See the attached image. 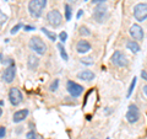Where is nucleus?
I'll use <instances>...</instances> for the list:
<instances>
[{
	"label": "nucleus",
	"instance_id": "nucleus-1",
	"mask_svg": "<svg viewBox=\"0 0 147 139\" xmlns=\"http://www.w3.org/2000/svg\"><path fill=\"white\" fill-rule=\"evenodd\" d=\"M28 47L31 50H33V52L38 55H44L45 52H47V44H45L44 41L38 36L31 37V40L28 42Z\"/></svg>",
	"mask_w": 147,
	"mask_h": 139
},
{
	"label": "nucleus",
	"instance_id": "nucleus-2",
	"mask_svg": "<svg viewBox=\"0 0 147 139\" xmlns=\"http://www.w3.org/2000/svg\"><path fill=\"white\" fill-rule=\"evenodd\" d=\"M93 18L97 24H103L108 18V7L104 4H98L96 5L93 10Z\"/></svg>",
	"mask_w": 147,
	"mask_h": 139
},
{
	"label": "nucleus",
	"instance_id": "nucleus-3",
	"mask_svg": "<svg viewBox=\"0 0 147 139\" xmlns=\"http://www.w3.org/2000/svg\"><path fill=\"white\" fill-rule=\"evenodd\" d=\"M45 18H47L48 24L52 27H54V29H57V27H59L63 24V15L60 14L59 10H50L47 14Z\"/></svg>",
	"mask_w": 147,
	"mask_h": 139
},
{
	"label": "nucleus",
	"instance_id": "nucleus-4",
	"mask_svg": "<svg viewBox=\"0 0 147 139\" xmlns=\"http://www.w3.org/2000/svg\"><path fill=\"white\" fill-rule=\"evenodd\" d=\"M134 17L139 22H144L145 20H147V4L146 3H139L134 6Z\"/></svg>",
	"mask_w": 147,
	"mask_h": 139
},
{
	"label": "nucleus",
	"instance_id": "nucleus-5",
	"mask_svg": "<svg viewBox=\"0 0 147 139\" xmlns=\"http://www.w3.org/2000/svg\"><path fill=\"white\" fill-rule=\"evenodd\" d=\"M66 90L72 99H77V97H80L82 95V92H84V86L77 84L75 81H72V80H69L66 82Z\"/></svg>",
	"mask_w": 147,
	"mask_h": 139
},
{
	"label": "nucleus",
	"instance_id": "nucleus-6",
	"mask_svg": "<svg viewBox=\"0 0 147 139\" xmlns=\"http://www.w3.org/2000/svg\"><path fill=\"white\" fill-rule=\"evenodd\" d=\"M28 12L33 18H39L40 16H42L43 7H42V5H40V0H30Z\"/></svg>",
	"mask_w": 147,
	"mask_h": 139
},
{
	"label": "nucleus",
	"instance_id": "nucleus-7",
	"mask_svg": "<svg viewBox=\"0 0 147 139\" xmlns=\"http://www.w3.org/2000/svg\"><path fill=\"white\" fill-rule=\"evenodd\" d=\"M112 63L114 64L115 67H119V68H125L127 67V58H126V55L124 54L123 52H120V50H115V52L113 53L112 55Z\"/></svg>",
	"mask_w": 147,
	"mask_h": 139
},
{
	"label": "nucleus",
	"instance_id": "nucleus-8",
	"mask_svg": "<svg viewBox=\"0 0 147 139\" xmlns=\"http://www.w3.org/2000/svg\"><path fill=\"white\" fill-rule=\"evenodd\" d=\"M125 118H126V121L129 123H131V124L136 123L140 119V110H139V107H137L135 104H132V105L129 106L127 112L125 114Z\"/></svg>",
	"mask_w": 147,
	"mask_h": 139
},
{
	"label": "nucleus",
	"instance_id": "nucleus-9",
	"mask_svg": "<svg viewBox=\"0 0 147 139\" xmlns=\"http://www.w3.org/2000/svg\"><path fill=\"white\" fill-rule=\"evenodd\" d=\"M9 101H10V104L12 106H18L22 101H24V95H22V92L20 91V89H17V87H11L10 90H9Z\"/></svg>",
	"mask_w": 147,
	"mask_h": 139
},
{
	"label": "nucleus",
	"instance_id": "nucleus-10",
	"mask_svg": "<svg viewBox=\"0 0 147 139\" xmlns=\"http://www.w3.org/2000/svg\"><path fill=\"white\" fill-rule=\"evenodd\" d=\"M15 76H16V65L15 64H11V65H7L5 68V70H4L3 75H1V79L6 84H11L13 81V79H15Z\"/></svg>",
	"mask_w": 147,
	"mask_h": 139
},
{
	"label": "nucleus",
	"instance_id": "nucleus-11",
	"mask_svg": "<svg viewBox=\"0 0 147 139\" xmlns=\"http://www.w3.org/2000/svg\"><path fill=\"white\" fill-rule=\"evenodd\" d=\"M129 33H130V36L132 37V40H135V41H142L144 40V37H145L144 29H142L140 25H137V24H134L130 27Z\"/></svg>",
	"mask_w": 147,
	"mask_h": 139
},
{
	"label": "nucleus",
	"instance_id": "nucleus-12",
	"mask_svg": "<svg viewBox=\"0 0 147 139\" xmlns=\"http://www.w3.org/2000/svg\"><path fill=\"white\" fill-rule=\"evenodd\" d=\"M92 49V46L87 40H80L76 44V52L80 54H86Z\"/></svg>",
	"mask_w": 147,
	"mask_h": 139
},
{
	"label": "nucleus",
	"instance_id": "nucleus-13",
	"mask_svg": "<svg viewBox=\"0 0 147 139\" xmlns=\"http://www.w3.org/2000/svg\"><path fill=\"white\" fill-rule=\"evenodd\" d=\"M28 113H30L28 108H22V110L16 111V112H13V114H12V122L20 123L22 121H25L27 118V116H28Z\"/></svg>",
	"mask_w": 147,
	"mask_h": 139
},
{
	"label": "nucleus",
	"instance_id": "nucleus-14",
	"mask_svg": "<svg viewBox=\"0 0 147 139\" xmlns=\"http://www.w3.org/2000/svg\"><path fill=\"white\" fill-rule=\"evenodd\" d=\"M96 78L94 73L88 70V69H86V70H82L77 74V79H80V80H84V81H92L93 79Z\"/></svg>",
	"mask_w": 147,
	"mask_h": 139
},
{
	"label": "nucleus",
	"instance_id": "nucleus-15",
	"mask_svg": "<svg viewBox=\"0 0 147 139\" xmlns=\"http://www.w3.org/2000/svg\"><path fill=\"white\" fill-rule=\"evenodd\" d=\"M39 65V58L34 54H31L28 55V59H27V68L30 70H36Z\"/></svg>",
	"mask_w": 147,
	"mask_h": 139
},
{
	"label": "nucleus",
	"instance_id": "nucleus-16",
	"mask_svg": "<svg viewBox=\"0 0 147 139\" xmlns=\"http://www.w3.org/2000/svg\"><path fill=\"white\" fill-rule=\"evenodd\" d=\"M126 48H127L129 50H130V52L134 53V54L139 53L140 50H141L140 44L137 43V41H135V40H129L127 42H126Z\"/></svg>",
	"mask_w": 147,
	"mask_h": 139
},
{
	"label": "nucleus",
	"instance_id": "nucleus-17",
	"mask_svg": "<svg viewBox=\"0 0 147 139\" xmlns=\"http://www.w3.org/2000/svg\"><path fill=\"white\" fill-rule=\"evenodd\" d=\"M40 30H42V32H43V33H44L45 36L48 37V40L53 41V42H55V41L58 40V36L55 35V32H53V31H49V30H47V29H45V27H42V29H40Z\"/></svg>",
	"mask_w": 147,
	"mask_h": 139
},
{
	"label": "nucleus",
	"instance_id": "nucleus-18",
	"mask_svg": "<svg viewBox=\"0 0 147 139\" xmlns=\"http://www.w3.org/2000/svg\"><path fill=\"white\" fill-rule=\"evenodd\" d=\"M58 49H59V53H60L61 59H63V61H65V62H67V61H69V55H67V53H66L65 48H64L63 43H58Z\"/></svg>",
	"mask_w": 147,
	"mask_h": 139
},
{
	"label": "nucleus",
	"instance_id": "nucleus-19",
	"mask_svg": "<svg viewBox=\"0 0 147 139\" xmlns=\"http://www.w3.org/2000/svg\"><path fill=\"white\" fill-rule=\"evenodd\" d=\"M64 9H65V20H66V21H70L71 17H72L71 6L69 5V4H65V5H64Z\"/></svg>",
	"mask_w": 147,
	"mask_h": 139
},
{
	"label": "nucleus",
	"instance_id": "nucleus-20",
	"mask_svg": "<svg viewBox=\"0 0 147 139\" xmlns=\"http://www.w3.org/2000/svg\"><path fill=\"white\" fill-rule=\"evenodd\" d=\"M136 81H137V78H136V76H135V78H132V81H131L130 87H129V90H127V94H126V97H127V99H129V97L131 96L132 91H134V89H135V85H136Z\"/></svg>",
	"mask_w": 147,
	"mask_h": 139
},
{
	"label": "nucleus",
	"instance_id": "nucleus-21",
	"mask_svg": "<svg viewBox=\"0 0 147 139\" xmlns=\"http://www.w3.org/2000/svg\"><path fill=\"white\" fill-rule=\"evenodd\" d=\"M59 79H54V81H52V84L49 85V91H52V92H55L58 89H59Z\"/></svg>",
	"mask_w": 147,
	"mask_h": 139
},
{
	"label": "nucleus",
	"instance_id": "nucleus-22",
	"mask_svg": "<svg viewBox=\"0 0 147 139\" xmlns=\"http://www.w3.org/2000/svg\"><path fill=\"white\" fill-rule=\"evenodd\" d=\"M79 32H80V35H81V36H84V37H88V36H91V31L87 29L86 26H81V27H80V30H79Z\"/></svg>",
	"mask_w": 147,
	"mask_h": 139
},
{
	"label": "nucleus",
	"instance_id": "nucleus-23",
	"mask_svg": "<svg viewBox=\"0 0 147 139\" xmlns=\"http://www.w3.org/2000/svg\"><path fill=\"white\" fill-rule=\"evenodd\" d=\"M80 62L84 64V65H93L94 62H93V59L92 58H82L80 59Z\"/></svg>",
	"mask_w": 147,
	"mask_h": 139
},
{
	"label": "nucleus",
	"instance_id": "nucleus-24",
	"mask_svg": "<svg viewBox=\"0 0 147 139\" xmlns=\"http://www.w3.org/2000/svg\"><path fill=\"white\" fill-rule=\"evenodd\" d=\"M58 38L60 40V42H61V43H65V41L67 40V33H66L65 31H63V32H60V33H59Z\"/></svg>",
	"mask_w": 147,
	"mask_h": 139
},
{
	"label": "nucleus",
	"instance_id": "nucleus-25",
	"mask_svg": "<svg viewBox=\"0 0 147 139\" xmlns=\"http://www.w3.org/2000/svg\"><path fill=\"white\" fill-rule=\"evenodd\" d=\"M6 21H7V16L1 11V9H0V26H3Z\"/></svg>",
	"mask_w": 147,
	"mask_h": 139
},
{
	"label": "nucleus",
	"instance_id": "nucleus-26",
	"mask_svg": "<svg viewBox=\"0 0 147 139\" xmlns=\"http://www.w3.org/2000/svg\"><path fill=\"white\" fill-rule=\"evenodd\" d=\"M22 26H24L22 24H17V25H15V26H13L12 29H11V31H10V32H11V35H15V33H17L18 30L22 29Z\"/></svg>",
	"mask_w": 147,
	"mask_h": 139
},
{
	"label": "nucleus",
	"instance_id": "nucleus-27",
	"mask_svg": "<svg viewBox=\"0 0 147 139\" xmlns=\"http://www.w3.org/2000/svg\"><path fill=\"white\" fill-rule=\"evenodd\" d=\"M26 139H37V134L34 131H30L26 133Z\"/></svg>",
	"mask_w": 147,
	"mask_h": 139
},
{
	"label": "nucleus",
	"instance_id": "nucleus-28",
	"mask_svg": "<svg viewBox=\"0 0 147 139\" xmlns=\"http://www.w3.org/2000/svg\"><path fill=\"white\" fill-rule=\"evenodd\" d=\"M6 136V128L5 127H0V139H3V138H5Z\"/></svg>",
	"mask_w": 147,
	"mask_h": 139
},
{
	"label": "nucleus",
	"instance_id": "nucleus-29",
	"mask_svg": "<svg viewBox=\"0 0 147 139\" xmlns=\"http://www.w3.org/2000/svg\"><path fill=\"white\" fill-rule=\"evenodd\" d=\"M22 29H24L25 31H27V32H30V31H33V30H36V27H33V26H30V25H24V26H22Z\"/></svg>",
	"mask_w": 147,
	"mask_h": 139
},
{
	"label": "nucleus",
	"instance_id": "nucleus-30",
	"mask_svg": "<svg viewBox=\"0 0 147 139\" xmlns=\"http://www.w3.org/2000/svg\"><path fill=\"white\" fill-rule=\"evenodd\" d=\"M105 0H92V4L93 5H98V4H104Z\"/></svg>",
	"mask_w": 147,
	"mask_h": 139
},
{
	"label": "nucleus",
	"instance_id": "nucleus-31",
	"mask_svg": "<svg viewBox=\"0 0 147 139\" xmlns=\"http://www.w3.org/2000/svg\"><path fill=\"white\" fill-rule=\"evenodd\" d=\"M141 78L144 79L145 81H147V72H146V70H142V72H141Z\"/></svg>",
	"mask_w": 147,
	"mask_h": 139
},
{
	"label": "nucleus",
	"instance_id": "nucleus-32",
	"mask_svg": "<svg viewBox=\"0 0 147 139\" xmlns=\"http://www.w3.org/2000/svg\"><path fill=\"white\" fill-rule=\"evenodd\" d=\"M82 15H84V10H79V12H77V15H76V18L79 20V18H80Z\"/></svg>",
	"mask_w": 147,
	"mask_h": 139
},
{
	"label": "nucleus",
	"instance_id": "nucleus-33",
	"mask_svg": "<svg viewBox=\"0 0 147 139\" xmlns=\"http://www.w3.org/2000/svg\"><path fill=\"white\" fill-rule=\"evenodd\" d=\"M40 5H42V7L44 9L45 6H47V0H40Z\"/></svg>",
	"mask_w": 147,
	"mask_h": 139
},
{
	"label": "nucleus",
	"instance_id": "nucleus-34",
	"mask_svg": "<svg viewBox=\"0 0 147 139\" xmlns=\"http://www.w3.org/2000/svg\"><path fill=\"white\" fill-rule=\"evenodd\" d=\"M142 91H144V94L147 96V85H144V86H142Z\"/></svg>",
	"mask_w": 147,
	"mask_h": 139
},
{
	"label": "nucleus",
	"instance_id": "nucleus-35",
	"mask_svg": "<svg viewBox=\"0 0 147 139\" xmlns=\"http://www.w3.org/2000/svg\"><path fill=\"white\" fill-rule=\"evenodd\" d=\"M3 116V108H1V106H0V117Z\"/></svg>",
	"mask_w": 147,
	"mask_h": 139
},
{
	"label": "nucleus",
	"instance_id": "nucleus-36",
	"mask_svg": "<svg viewBox=\"0 0 147 139\" xmlns=\"http://www.w3.org/2000/svg\"><path fill=\"white\" fill-rule=\"evenodd\" d=\"M69 1H70V3H74V4H75V3H77V0H69Z\"/></svg>",
	"mask_w": 147,
	"mask_h": 139
},
{
	"label": "nucleus",
	"instance_id": "nucleus-37",
	"mask_svg": "<svg viewBox=\"0 0 147 139\" xmlns=\"http://www.w3.org/2000/svg\"><path fill=\"white\" fill-rule=\"evenodd\" d=\"M0 62H3V54L0 53Z\"/></svg>",
	"mask_w": 147,
	"mask_h": 139
},
{
	"label": "nucleus",
	"instance_id": "nucleus-38",
	"mask_svg": "<svg viewBox=\"0 0 147 139\" xmlns=\"http://www.w3.org/2000/svg\"><path fill=\"white\" fill-rule=\"evenodd\" d=\"M4 105V101H0V106H3Z\"/></svg>",
	"mask_w": 147,
	"mask_h": 139
},
{
	"label": "nucleus",
	"instance_id": "nucleus-39",
	"mask_svg": "<svg viewBox=\"0 0 147 139\" xmlns=\"http://www.w3.org/2000/svg\"><path fill=\"white\" fill-rule=\"evenodd\" d=\"M105 139H110V138H109V137H108V138H105Z\"/></svg>",
	"mask_w": 147,
	"mask_h": 139
},
{
	"label": "nucleus",
	"instance_id": "nucleus-40",
	"mask_svg": "<svg viewBox=\"0 0 147 139\" xmlns=\"http://www.w3.org/2000/svg\"><path fill=\"white\" fill-rule=\"evenodd\" d=\"M92 139H97V138H92Z\"/></svg>",
	"mask_w": 147,
	"mask_h": 139
},
{
	"label": "nucleus",
	"instance_id": "nucleus-41",
	"mask_svg": "<svg viewBox=\"0 0 147 139\" xmlns=\"http://www.w3.org/2000/svg\"><path fill=\"white\" fill-rule=\"evenodd\" d=\"M85 1H88V0H85Z\"/></svg>",
	"mask_w": 147,
	"mask_h": 139
}]
</instances>
